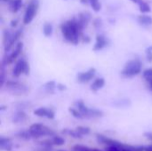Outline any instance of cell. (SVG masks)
<instances>
[{
  "label": "cell",
  "instance_id": "39",
  "mask_svg": "<svg viewBox=\"0 0 152 151\" xmlns=\"http://www.w3.org/2000/svg\"><path fill=\"white\" fill-rule=\"evenodd\" d=\"M57 89H58L59 91H64V90H66V86H65L64 85L58 84V85H57Z\"/></svg>",
  "mask_w": 152,
  "mask_h": 151
},
{
  "label": "cell",
  "instance_id": "29",
  "mask_svg": "<svg viewBox=\"0 0 152 151\" xmlns=\"http://www.w3.org/2000/svg\"><path fill=\"white\" fill-rule=\"evenodd\" d=\"M69 112L71 113V115H72L74 117L78 118V119H83V118H84L83 115L80 113V111H79L78 109H75V108H69Z\"/></svg>",
  "mask_w": 152,
  "mask_h": 151
},
{
  "label": "cell",
  "instance_id": "6",
  "mask_svg": "<svg viewBox=\"0 0 152 151\" xmlns=\"http://www.w3.org/2000/svg\"><path fill=\"white\" fill-rule=\"evenodd\" d=\"M29 64L24 58H20L15 62V65L12 69V76L14 77H19L21 74L28 76L29 75Z\"/></svg>",
  "mask_w": 152,
  "mask_h": 151
},
{
  "label": "cell",
  "instance_id": "16",
  "mask_svg": "<svg viewBox=\"0 0 152 151\" xmlns=\"http://www.w3.org/2000/svg\"><path fill=\"white\" fill-rule=\"evenodd\" d=\"M138 21L143 26H151L152 25V17L147 14H140L138 16Z\"/></svg>",
  "mask_w": 152,
  "mask_h": 151
},
{
  "label": "cell",
  "instance_id": "44",
  "mask_svg": "<svg viewBox=\"0 0 152 151\" xmlns=\"http://www.w3.org/2000/svg\"><path fill=\"white\" fill-rule=\"evenodd\" d=\"M132 2H134V3H135V4H140L142 0H131Z\"/></svg>",
  "mask_w": 152,
  "mask_h": 151
},
{
  "label": "cell",
  "instance_id": "20",
  "mask_svg": "<svg viewBox=\"0 0 152 151\" xmlns=\"http://www.w3.org/2000/svg\"><path fill=\"white\" fill-rule=\"evenodd\" d=\"M17 137L21 139V140H24V141H28V140H31L32 137H31V134L29 133L28 130H23V131H20L17 133Z\"/></svg>",
  "mask_w": 152,
  "mask_h": 151
},
{
  "label": "cell",
  "instance_id": "40",
  "mask_svg": "<svg viewBox=\"0 0 152 151\" xmlns=\"http://www.w3.org/2000/svg\"><path fill=\"white\" fill-rule=\"evenodd\" d=\"M145 137L148 139V140H150V141H151L152 142V133H145Z\"/></svg>",
  "mask_w": 152,
  "mask_h": 151
},
{
  "label": "cell",
  "instance_id": "27",
  "mask_svg": "<svg viewBox=\"0 0 152 151\" xmlns=\"http://www.w3.org/2000/svg\"><path fill=\"white\" fill-rule=\"evenodd\" d=\"M76 130L82 135V136H85V135H88L90 134L91 133V130L89 127H86V126H77L76 128Z\"/></svg>",
  "mask_w": 152,
  "mask_h": 151
},
{
  "label": "cell",
  "instance_id": "17",
  "mask_svg": "<svg viewBox=\"0 0 152 151\" xmlns=\"http://www.w3.org/2000/svg\"><path fill=\"white\" fill-rule=\"evenodd\" d=\"M63 133H65V134H68V135H69L70 137H72V138H74V139H81L83 136L76 130V129H73V130H70V129H65L63 132H62Z\"/></svg>",
  "mask_w": 152,
  "mask_h": 151
},
{
  "label": "cell",
  "instance_id": "43",
  "mask_svg": "<svg viewBox=\"0 0 152 151\" xmlns=\"http://www.w3.org/2000/svg\"><path fill=\"white\" fill-rule=\"evenodd\" d=\"M144 151H152V145L151 146H148L144 148Z\"/></svg>",
  "mask_w": 152,
  "mask_h": 151
},
{
  "label": "cell",
  "instance_id": "7",
  "mask_svg": "<svg viewBox=\"0 0 152 151\" xmlns=\"http://www.w3.org/2000/svg\"><path fill=\"white\" fill-rule=\"evenodd\" d=\"M37 8H38V2H37V0H31L28 3V6L26 8L24 16H23V23L25 25L29 24L33 20L35 15L37 14Z\"/></svg>",
  "mask_w": 152,
  "mask_h": 151
},
{
  "label": "cell",
  "instance_id": "33",
  "mask_svg": "<svg viewBox=\"0 0 152 151\" xmlns=\"http://www.w3.org/2000/svg\"><path fill=\"white\" fill-rule=\"evenodd\" d=\"M146 55H147V61L149 62H152V50L148 48L147 52H146Z\"/></svg>",
  "mask_w": 152,
  "mask_h": 151
},
{
  "label": "cell",
  "instance_id": "14",
  "mask_svg": "<svg viewBox=\"0 0 152 151\" xmlns=\"http://www.w3.org/2000/svg\"><path fill=\"white\" fill-rule=\"evenodd\" d=\"M0 148L2 150L11 151L12 150V143L9 138L1 137L0 139Z\"/></svg>",
  "mask_w": 152,
  "mask_h": 151
},
{
  "label": "cell",
  "instance_id": "5",
  "mask_svg": "<svg viewBox=\"0 0 152 151\" xmlns=\"http://www.w3.org/2000/svg\"><path fill=\"white\" fill-rule=\"evenodd\" d=\"M5 88L7 91H9L10 93H12L14 95H23L25 93H28V88L26 85H24L21 82L19 81H12V80H9L5 83Z\"/></svg>",
  "mask_w": 152,
  "mask_h": 151
},
{
  "label": "cell",
  "instance_id": "26",
  "mask_svg": "<svg viewBox=\"0 0 152 151\" xmlns=\"http://www.w3.org/2000/svg\"><path fill=\"white\" fill-rule=\"evenodd\" d=\"M53 140V142L54 144V146H62L65 144V140L61 137V136H58V135H55L52 138Z\"/></svg>",
  "mask_w": 152,
  "mask_h": 151
},
{
  "label": "cell",
  "instance_id": "1",
  "mask_svg": "<svg viewBox=\"0 0 152 151\" xmlns=\"http://www.w3.org/2000/svg\"><path fill=\"white\" fill-rule=\"evenodd\" d=\"M83 28V25L75 19L67 20L61 25V31L63 38L72 44H78Z\"/></svg>",
  "mask_w": 152,
  "mask_h": 151
},
{
  "label": "cell",
  "instance_id": "34",
  "mask_svg": "<svg viewBox=\"0 0 152 151\" xmlns=\"http://www.w3.org/2000/svg\"><path fill=\"white\" fill-rule=\"evenodd\" d=\"M145 82H146L147 88L152 93V78H147V79H145Z\"/></svg>",
  "mask_w": 152,
  "mask_h": 151
},
{
  "label": "cell",
  "instance_id": "42",
  "mask_svg": "<svg viewBox=\"0 0 152 151\" xmlns=\"http://www.w3.org/2000/svg\"><path fill=\"white\" fill-rule=\"evenodd\" d=\"M17 22H18V20H12V21L11 22V26H12V27H16V25H17Z\"/></svg>",
  "mask_w": 152,
  "mask_h": 151
},
{
  "label": "cell",
  "instance_id": "25",
  "mask_svg": "<svg viewBox=\"0 0 152 151\" xmlns=\"http://www.w3.org/2000/svg\"><path fill=\"white\" fill-rule=\"evenodd\" d=\"M139 9H140V12L144 14V13H148L151 12V7L150 5L146 3V2H143L142 1L140 4H139Z\"/></svg>",
  "mask_w": 152,
  "mask_h": 151
},
{
  "label": "cell",
  "instance_id": "47",
  "mask_svg": "<svg viewBox=\"0 0 152 151\" xmlns=\"http://www.w3.org/2000/svg\"><path fill=\"white\" fill-rule=\"evenodd\" d=\"M3 2H5V3H10L11 2V0H2Z\"/></svg>",
  "mask_w": 152,
  "mask_h": 151
},
{
  "label": "cell",
  "instance_id": "48",
  "mask_svg": "<svg viewBox=\"0 0 152 151\" xmlns=\"http://www.w3.org/2000/svg\"><path fill=\"white\" fill-rule=\"evenodd\" d=\"M59 151H64V150H59Z\"/></svg>",
  "mask_w": 152,
  "mask_h": 151
},
{
  "label": "cell",
  "instance_id": "10",
  "mask_svg": "<svg viewBox=\"0 0 152 151\" xmlns=\"http://www.w3.org/2000/svg\"><path fill=\"white\" fill-rule=\"evenodd\" d=\"M96 139H97L99 143L105 144V145H107V147H109V146H117V147L122 148L124 146L123 143H121V142H119L118 141H115L113 139H110V138H109L107 136L102 135V134H97Z\"/></svg>",
  "mask_w": 152,
  "mask_h": 151
},
{
  "label": "cell",
  "instance_id": "15",
  "mask_svg": "<svg viewBox=\"0 0 152 151\" xmlns=\"http://www.w3.org/2000/svg\"><path fill=\"white\" fill-rule=\"evenodd\" d=\"M22 6V0H11L9 3V8L12 12H17Z\"/></svg>",
  "mask_w": 152,
  "mask_h": 151
},
{
  "label": "cell",
  "instance_id": "41",
  "mask_svg": "<svg viewBox=\"0 0 152 151\" xmlns=\"http://www.w3.org/2000/svg\"><path fill=\"white\" fill-rule=\"evenodd\" d=\"M83 42H86V43H89L90 42V38L87 36H84V38H83Z\"/></svg>",
  "mask_w": 152,
  "mask_h": 151
},
{
  "label": "cell",
  "instance_id": "24",
  "mask_svg": "<svg viewBox=\"0 0 152 151\" xmlns=\"http://www.w3.org/2000/svg\"><path fill=\"white\" fill-rule=\"evenodd\" d=\"M73 150L74 151H102L98 149H93V148H89L86 146H83V145H75L73 147Z\"/></svg>",
  "mask_w": 152,
  "mask_h": 151
},
{
  "label": "cell",
  "instance_id": "31",
  "mask_svg": "<svg viewBox=\"0 0 152 151\" xmlns=\"http://www.w3.org/2000/svg\"><path fill=\"white\" fill-rule=\"evenodd\" d=\"M91 6H92L93 10L95 11V12H99L101 10V8H102V4H101L100 2L93 3V4H91Z\"/></svg>",
  "mask_w": 152,
  "mask_h": 151
},
{
  "label": "cell",
  "instance_id": "23",
  "mask_svg": "<svg viewBox=\"0 0 152 151\" xmlns=\"http://www.w3.org/2000/svg\"><path fill=\"white\" fill-rule=\"evenodd\" d=\"M12 35L9 32V30H4V33H3V44H4V46L5 47L11 41L12 39Z\"/></svg>",
  "mask_w": 152,
  "mask_h": 151
},
{
  "label": "cell",
  "instance_id": "12",
  "mask_svg": "<svg viewBox=\"0 0 152 151\" xmlns=\"http://www.w3.org/2000/svg\"><path fill=\"white\" fill-rule=\"evenodd\" d=\"M21 34H22V28H20V29H18L17 31H15V33H14V34L12 35V39H11L10 43L4 47V51H5V52L9 51V50L13 46V44H14L18 41V39L20 37Z\"/></svg>",
  "mask_w": 152,
  "mask_h": 151
},
{
  "label": "cell",
  "instance_id": "11",
  "mask_svg": "<svg viewBox=\"0 0 152 151\" xmlns=\"http://www.w3.org/2000/svg\"><path fill=\"white\" fill-rule=\"evenodd\" d=\"M108 44V41H107V38L102 36V35H97L96 36V42L94 44V51H100L102 49H103Z\"/></svg>",
  "mask_w": 152,
  "mask_h": 151
},
{
  "label": "cell",
  "instance_id": "30",
  "mask_svg": "<svg viewBox=\"0 0 152 151\" xmlns=\"http://www.w3.org/2000/svg\"><path fill=\"white\" fill-rule=\"evenodd\" d=\"M142 76H143L144 79L152 78V68H151V69H146L142 72Z\"/></svg>",
  "mask_w": 152,
  "mask_h": 151
},
{
  "label": "cell",
  "instance_id": "22",
  "mask_svg": "<svg viewBox=\"0 0 152 151\" xmlns=\"http://www.w3.org/2000/svg\"><path fill=\"white\" fill-rule=\"evenodd\" d=\"M37 145L40 147H46V148H53L54 146L52 139H44L37 142Z\"/></svg>",
  "mask_w": 152,
  "mask_h": 151
},
{
  "label": "cell",
  "instance_id": "45",
  "mask_svg": "<svg viewBox=\"0 0 152 151\" xmlns=\"http://www.w3.org/2000/svg\"><path fill=\"white\" fill-rule=\"evenodd\" d=\"M80 2L83 3L84 4H87V3L89 2V0H80Z\"/></svg>",
  "mask_w": 152,
  "mask_h": 151
},
{
  "label": "cell",
  "instance_id": "9",
  "mask_svg": "<svg viewBox=\"0 0 152 151\" xmlns=\"http://www.w3.org/2000/svg\"><path fill=\"white\" fill-rule=\"evenodd\" d=\"M95 74H96V69H94V68H92V69H89L86 72L79 73L77 75V80L78 83L86 84V83L90 82L95 77Z\"/></svg>",
  "mask_w": 152,
  "mask_h": 151
},
{
  "label": "cell",
  "instance_id": "32",
  "mask_svg": "<svg viewBox=\"0 0 152 151\" xmlns=\"http://www.w3.org/2000/svg\"><path fill=\"white\" fill-rule=\"evenodd\" d=\"M5 76V73H4V68L2 67V69H1V73H0V86L1 87H3V85H4V77Z\"/></svg>",
  "mask_w": 152,
  "mask_h": 151
},
{
  "label": "cell",
  "instance_id": "46",
  "mask_svg": "<svg viewBox=\"0 0 152 151\" xmlns=\"http://www.w3.org/2000/svg\"><path fill=\"white\" fill-rule=\"evenodd\" d=\"M96 2H99V0H89V3H90V4L96 3Z\"/></svg>",
  "mask_w": 152,
  "mask_h": 151
},
{
  "label": "cell",
  "instance_id": "28",
  "mask_svg": "<svg viewBox=\"0 0 152 151\" xmlns=\"http://www.w3.org/2000/svg\"><path fill=\"white\" fill-rule=\"evenodd\" d=\"M55 87H57V85H55V83H54L53 81L47 82V83L45 85V90H46L48 93H53Z\"/></svg>",
  "mask_w": 152,
  "mask_h": 151
},
{
  "label": "cell",
  "instance_id": "2",
  "mask_svg": "<svg viewBox=\"0 0 152 151\" xmlns=\"http://www.w3.org/2000/svg\"><path fill=\"white\" fill-rule=\"evenodd\" d=\"M142 63L138 59L130 60L127 61L121 71V74L125 77H134L142 72Z\"/></svg>",
  "mask_w": 152,
  "mask_h": 151
},
{
  "label": "cell",
  "instance_id": "37",
  "mask_svg": "<svg viewBox=\"0 0 152 151\" xmlns=\"http://www.w3.org/2000/svg\"><path fill=\"white\" fill-rule=\"evenodd\" d=\"M34 151H53V148H46V147H40L34 150Z\"/></svg>",
  "mask_w": 152,
  "mask_h": 151
},
{
  "label": "cell",
  "instance_id": "38",
  "mask_svg": "<svg viewBox=\"0 0 152 151\" xmlns=\"http://www.w3.org/2000/svg\"><path fill=\"white\" fill-rule=\"evenodd\" d=\"M121 151H134L132 149V146H127V145H124L121 148Z\"/></svg>",
  "mask_w": 152,
  "mask_h": 151
},
{
  "label": "cell",
  "instance_id": "18",
  "mask_svg": "<svg viewBox=\"0 0 152 151\" xmlns=\"http://www.w3.org/2000/svg\"><path fill=\"white\" fill-rule=\"evenodd\" d=\"M49 112V109L45 108H39L34 111V115L38 117H47Z\"/></svg>",
  "mask_w": 152,
  "mask_h": 151
},
{
  "label": "cell",
  "instance_id": "21",
  "mask_svg": "<svg viewBox=\"0 0 152 151\" xmlns=\"http://www.w3.org/2000/svg\"><path fill=\"white\" fill-rule=\"evenodd\" d=\"M43 33L45 36H50L53 34V26L49 22H45L43 26Z\"/></svg>",
  "mask_w": 152,
  "mask_h": 151
},
{
  "label": "cell",
  "instance_id": "4",
  "mask_svg": "<svg viewBox=\"0 0 152 151\" xmlns=\"http://www.w3.org/2000/svg\"><path fill=\"white\" fill-rule=\"evenodd\" d=\"M77 109L80 111V113L83 115L84 118H97L102 117V112L95 109H89L85 105V103L82 101H78L75 103Z\"/></svg>",
  "mask_w": 152,
  "mask_h": 151
},
{
  "label": "cell",
  "instance_id": "8",
  "mask_svg": "<svg viewBox=\"0 0 152 151\" xmlns=\"http://www.w3.org/2000/svg\"><path fill=\"white\" fill-rule=\"evenodd\" d=\"M23 48V43L22 42H18L15 45L14 50L11 53L10 55H8L7 57H5L3 61V63L5 65H10L12 62H14V61L18 58V56L21 53Z\"/></svg>",
  "mask_w": 152,
  "mask_h": 151
},
{
  "label": "cell",
  "instance_id": "19",
  "mask_svg": "<svg viewBox=\"0 0 152 151\" xmlns=\"http://www.w3.org/2000/svg\"><path fill=\"white\" fill-rule=\"evenodd\" d=\"M26 119H27V115L23 111H19L14 115L12 120L14 123H19V122H23Z\"/></svg>",
  "mask_w": 152,
  "mask_h": 151
},
{
  "label": "cell",
  "instance_id": "35",
  "mask_svg": "<svg viewBox=\"0 0 152 151\" xmlns=\"http://www.w3.org/2000/svg\"><path fill=\"white\" fill-rule=\"evenodd\" d=\"M106 151H121V148L117 146H109L107 147Z\"/></svg>",
  "mask_w": 152,
  "mask_h": 151
},
{
  "label": "cell",
  "instance_id": "13",
  "mask_svg": "<svg viewBox=\"0 0 152 151\" xmlns=\"http://www.w3.org/2000/svg\"><path fill=\"white\" fill-rule=\"evenodd\" d=\"M104 85H105V79L103 77H98L92 83L90 89L93 92H97L100 89H102L104 86Z\"/></svg>",
  "mask_w": 152,
  "mask_h": 151
},
{
  "label": "cell",
  "instance_id": "3",
  "mask_svg": "<svg viewBox=\"0 0 152 151\" xmlns=\"http://www.w3.org/2000/svg\"><path fill=\"white\" fill-rule=\"evenodd\" d=\"M32 139H40L45 136H55V133L43 124H33L28 129Z\"/></svg>",
  "mask_w": 152,
  "mask_h": 151
},
{
  "label": "cell",
  "instance_id": "36",
  "mask_svg": "<svg viewBox=\"0 0 152 151\" xmlns=\"http://www.w3.org/2000/svg\"><path fill=\"white\" fill-rule=\"evenodd\" d=\"M54 117H55V113H54V111H53L52 109H49L48 116H47V117H46V118H48V119H53V118H54Z\"/></svg>",
  "mask_w": 152,
  "mask_h": 151
}]
</instances>
